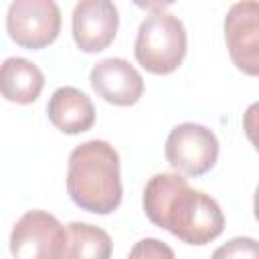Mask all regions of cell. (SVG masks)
<instances>
[{
	"label": "cell",
	"mask_w": 259,
	"mask_h": 259,
	"mask_svg": "<svg viewBox=\"0 0 259 259\" xmlns=\"http://www.w3.org/2000/svg\"><path fill=\"white\" fill-rule=\"evenodd\" d=\"M142 204L152 225L186 245L202 247L225 229V214L219 202L210 194L190 188L180 174H154L144 188Z\"/></svg>",
	"instance_id": "6da1fadb"
},
{
	"label": "cell",
	"mask_w": 259,
	"mask_h": 259,
	"mask_svg": "<svg viewBox=\"0 0 259 259\" xmlns=\"http://www.w3.org/2000/svg\"><path fill=\"white\" fill-rule=\"evenodd\" d=\"M67 192L87 212L111 214L121 204L119 154L105 140H89L73 148L67 164Z\"/></svg>",
	"instance_id": "7a4b0ae2"
},
{
	"label": "cell",
	"mask_w": 259,
	"mask_h": 259,
	"mask_svg": "<svg viewBox=\"0 0 259 259\" xmlns=\"http://www.w3.org/2000/svg\"><path fill=\"white\" fill-rule=\"evenodd\" d=\"M134 55L152 75L174 73L186 57V30L182 20L164 10L146 16L138 28Z\"/></svg>",
	"instance_id": "3957f363"
},
{
	"label": "cell",
	"mask_w": 259,
	"mask_h": 259,
	"mask_svg": "<svg viewBox=\"0 0 259 259\" xmlns=\"http://www.w3.org/2000/svg\"><path fill=\"white\" fill-rule=\"evenodd\" d=\"M6 32L22 49H45L61 32V10L55 0H12L6 12Z\"/></svg>",
	"instance_id": "277c9868"
},
{
	"label": "cell",
	"mask_w": 259,
	"mask_h": 259,
	"mask_svg": "<svg viewBox=\"0 0 259 259\" xmlns=\"http://www.w3.org/2000/svg\"><path fill=\"white\" fill-rule=\"evenodd\" d=\"M164 154L178 174L196 178L214 168L219 158V140L206 125L192 121L178 123L166 138Z\"/></svg>",
	"instance_id": "5b68a950"
},
{
	"label": "cell",
	"mask_w": 259,
	"mask_h": 259,
	"mask_svg": "<svg viewBox=\"0 0 259 259\" xmlns=\"http://www.w3.org/2000/svg\"><path fill=\"white\" fill-rule=\"evenodd\" d=\"M67 249V229L47 210L24 212L10 233V253L18 259H61Z\"/></svg>",
	"instance_id": "8992f818"
},
{
	"label": "cell",
	"mask_w": 259,
	"mask_h": 259,
	"mask_svg": "<svg viewBox=\"0 0 259 259\" xmlns=\"http://www.w3.org/2000/svg\"><path fill=\"white\" fill-rule=\"evenodd\" d=\"M225 40L231 61L249 77L259 75V4L235 2L225 16Z\"/></svg>",
	"instance_id": "52a82bcc"
},
{
	"label": "cell",
	"mask_w": 259,
	"mask_h": 259,
	"mask_svg": "<svg viewBox=\"0 0 259 259\" xmlns=\"http://www.w3.org/2000/svg\"><path fill=\"white\" fill-rule=\"evenodd\" d=\"M71 22L75 45L83 53H101L117 34L119 14L113 0H79Z\"/></svg>",
	"instance_id": "ba28073f"
},
{
	"label": "cell",
	"mask_w": 259,
	"mask_h": 259,
	"mask_svg": "<svg viewBox=\"0 0 259 259\" xmlns=\"http://www.w3.org/2000/svg\"><path fill=\"white\" fill-rule=\"evenodd\" d=\"M89 83L103 101L117 107H130L144 95L142 75L130 61L119 57H109L93 65Z\"/></svg>",
	"instance_id": "9c48e42d"
},
{
	"label": "cell",
	"mask_w": 259,
	"mask_h": 259,
	"mask_svg": "<svg viewBox=\"0 0 259 259\" xmlns=\"http://www.w3.org/2000/svg\"><path fill=\"white\" fill-rule=\"evenodd\" d=\"M51 123L69 136L83 134L95 123L93 101L77 87H59L47 105Z\"/></svg>",
	"instance_id": "30bf717a"
},
{
	"label": "cell",
	"mask_w": 259,
	"mask_h": 259,
	"mask_svg": "<svg viewBox=\"0 0 259 259\" xmlns=\"http://www.w3.org/2000/svg\"><path fill=\"white\" fill-rule=\"evenodd\" d=\"M45 87L42 71L24 57H8L0 63V95L18 105L34 103Z\"/></svg>",
	"instance_id": "8fae6325"
},
{
	"label": "cell",
	"mask_w": 259,
	"mask_h": 259,
	"mask_svg": "<svg viewBox=\"0 0 259 259\" xmlns=\"http://www.w3.org/2000/svg\"><path fill=\"white\" fill-rule=\"evenodd\" d=\"M113 251L111 237L89 223H69L67 225V249L69 259H107Z\"/></svg>",
	"instance_id": "7c38bea8"
},
{
	"label": "cell",
	"mask_w": 259,
	"mask_h": 259,
	"mask_svg": "<svg viewBox=\"0 0 259 259\" xmlns=\"http://www.w3.org/2000/svg\"><path fill=\"white\" fill-rule=\"evenodd\" d=\"M257 255H259L257 241L249 237H237L229 241L225 247L214 251V257H257Z\"/></svg>",
	"instance_id": "4fadbf2b"
},
{
	"label": "cell",
	"mask_w": 259,
	"mask_h": 259,
	"mask_svg": "<svg viewBox=\"0 0 259 259\" xmlns=\"http://www.w3.org/2000/svg\"><path fill=\"white\" fill-rule=\"evenodd\" d=\"M130 257H142V259H162V257H168V259H172L174 251L170 247H166L158 239H142L130 251Z\"/></svg>",
	"instance_id": "5bb4252c"
},
{
	"label": "cell",
	"mask_w": 259,
	"mask_h": 259,
	"mask_svg": "<svg viewBox=\"0 0 259 259\" xmlns=\"http://www.w3.org/2000/svg\"><path fill=\"white\" fill-rule=\"evenodd\" d=\"M138 8H144V10H150V12H160V10H166L168 6H172L176 0H132Z\"/></svg>",
	"instance_id": "9a60e30c"
}]
</instances>
